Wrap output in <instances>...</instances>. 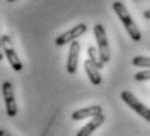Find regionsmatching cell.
I'll return each instance as SVG.
<instances>
[{
	"label": "cell",
	"instance_id": "obj_6",
	"mask_svg": "<svg viewBox=\"0 0 150 136\" xmlns=\"http://www.w3.org/2000/svg\"><path fill=\"white\" fill-rule=\"evenodd\" d=\"M86 30H88L86 24L81 22V24H79V25H76V26H73L72 29H69L68 31L57 36L56 39H55V45L60 47V46H64V45H67V43L74 42L79 37H81L82 34H85Z\"/></svg>",
	"mask_w": 150,
	"mask_h": 136
},
{
	"label": "cell",
	"instance_id": "obj_2",
	"mask_svg": "<svg viewBox=\"0 0 150 136\" xmlns=\"http://www.w3.org/2000/svg\"><path fill=\"white\" fill-rule=\"evenodd\" d=\"M94 37H96L97 46H98V53L102 59L103 63H108L111 59V51H110V46L107 41V34H106V29L102 24L94 25Z\"/></svg>",
	"mask_w": 150,
	"mask_h": 136
},
{
	"label": "cell",
	"instance_id": "obj_12",
	"mask_svg": "<svg viewBox=\"0 0 150 136\" xmlns=\"http://www.w3.org/2000/svg\"><path fill=\"white\" fill-rule=\"evenodd\" d=\"M132 63H133V66H136V67L150 69V58H148V56H134L133 59H132Z\"/></svg>",
	"mask_w": 150,
	"mask_h": 136
},
{
	"label": "cell",
	"instance_id": "obj_4",
	"mask_svg": "<svg viewBox=\"0 0 150 136\" xmlns=\"http://www.w3.org/2000/svg\"><path fill=\"white\" fill-rule=\"evenodd\" d=\"M3 50H4V56L7 58L8 63L13 68V71H16V72L22 71V68H24L22 62L20 60L18 55L14 51L12 39H11V37L8 34H3Z\"/></svg>",
	"mask_w": 150,
	"mask_h": 136
},
{
	"label": "cell",
	"instance_id": "obj_1",
	"mask_svg": "<svg viewBox=\"0 0 150 136\" xmlns=\"http://www.w3.org/2000/svg\"><path fill=\"white\" fill-rule=\"evenodd\" d=\"M112 9H114V12L116 13V16L119 17V20L122 21V24L124 25V28H125L127 33L129 34V37H131L134 42L140 41L141 37H142L141 36V31H140V29L137 28L136 22L133 21V19H132L131 13L128 12L125 5H124L122 1H114L112 3Z\"/></svg>",
	"mask_w": 150,
	"mask_h": 136
},
{
	"label": "cell",
	"instance_id": "obj_10",
	"mask_svg": "<svg viewBox=\"0 0 150 136\" xmlns=\"http://www.w3.org/2000/svg\"><path fill=\"white\" fill-rule=\"evenodd\" d=\"M83 68H85L86 75H88V77L90 79V81L93 85H99V84L102 83V75H100L99 69H98L89 59H86L85 62H83Z\"/></svg>",
	"mask_w": 150,
	"mask_h": 136
},
{
	"label": "cell",
	"instance_id": "obj_5",
	"mask_svg": "<svg viewBox=\"0 0 150 136\" xmlns=\"http://www.w3.org/2000/svg\"><path fill=\"white\" fill-rule=\"evenodd\" d=\"M1 92H3V98H4L5 103V113L8 117L13 118L17 115V103L14 101V92H13V85L11 81H4L1 85Z\"/></svg>",
	"mask_w": 150,
	"mask_h": 136
},
{
	"label": "cell",
	"instance_id": "obj_13",
	"mask_svg": "<svg viewBox=\"0 0 150 136\" xmlns=\"http://www.w3.org/2000/svg\"><path fill=\"white\" fill-rule=\"evenodd\" d=\"M134 80H136V81H148V80H150V69L137 72V73L134 75Z\"/></svg>",
	"mask_w": 150,
	"mask_h": 136
},
{
	"label": "cell",
	"instance_id": "obj_3",
	"mask_svg": "<svg viewBox=\"0 0 150 136\" xmlns=\"http://www.w3.org/2000/svg\"><path fill=\"white\" fill-rule=\"evenodd\" d=\"M120 97H122V100L133 110L134 113H137L141 118H144V119L148 120L150 123V109L148 106L144 105L140 100H137V97L133 93H131V92H128V90H124V92H122Z\"/></svg>",
	"mask_w": 150,
	"mask_h": 136
},
{
	"label": "cell",
	"instance_id": "obj_18",
	"mask_svg": "<svg viewBox=\"0 0 150 136\" xmlns=\"http://www.w3.org/2000/svg\"><path fill=\"white\" fill-rule=\"evenodd\" d=\"M136 1H137V0H136Z\"/></svg>",
	"mask_w": 150,
	"mask_h": 136
},
{
	"label": "cell",
	"instance_id": "obj_14",
	"mask_svg": "<svg viewBox=\"0 0 150 136\" xmlns=\"http://www.w3.org/2000/svg\"><path fill=\"white\" fill-rule=\"evenodd\" d=\"M4 58V50H3V36L0 33V60Z\"/></svg>",
	"mask_w": 150,
	"mask_h": 136
},
{
	"label": "cell",
	"instance_id": "obj_11",
	"mask_svg": "<svg viewBox=\"0 0 150 136\" xmlns=\"http://www.w3.org/2000/svg\"><path fill=\"white\" fill-rule=\"evenodd\" d=\"M88 56H89V60H90L98 69L103 68L105 63L102 62V59H100V56H99V53H98V50L94 46H89L88 47Z\"/></svg>",
	"mask_w": 150,
	"mask_h": 136
},
{
	"label": "cell",
	"instance_id": "obj_16",
	"mask_svg": "<svg viewBox=\"0 0 150 136\" xmlns=\"http://www.w3.org/2000/svg\"><path fill=\"white\" fill-rule=\"evenodd\" d=\"M144 17H145L146 20H150V9H149V11H145V12H144Z\"/></svg>",
	"mask_w": 150,
	"mask_h": 136
},
{
	"label": "cell",
	"instance_id": "obj_17",
	"mask_svg": "<svg viewBox=\"0 0 150 136\" xmlns=\"http://www.w3.org/2000/svg\"><path fill=\"white\" fill-rule=\"evenodd\" d=\"M8 3H13V1H16V0H7Z\"/></svg>",
	"mask_w": 150,
	"mask_h": 136
},
{
	"label": "cell",
	"instance_id": "obj_8",
	"mask_svg": "<svg viewBox=\"0 0 150 136\" xmlns=\"http://www.w3.org/2000/svg\"><path fill=\"white\" fill-rule=\"evenodd\" d=\"M103 114L102 108L100 106H89V108H83L80 110H76L74 113H72V119L73 120H82L85 118H94L97 115Z\"/></svg>",
	"mask_w": 150,
	"mask_h": 136
},
{
	"label": "cell",
	"instance_id": "obj_7",
	"mask_svg": "<svg viewBox=\"0 0 150 136\" xmlns=\"http://www.w3.org/2000/svg\"><path fill=\"white\" fill-rule=\"evenodd\" d=\"M79 56H80V42L74 41L69 46L68 60H67V71L68 73H74L77 71V64H79Z\"/></svg>",
	"mask_w": 150,
	"mask_h": 136
},
{
	"label": "cell",
	"instance_id": "obj_9",
	"mask_svg": "<svg viewBox=\"0 0 150 136\" xmlns=\"http://www.w3.org/2000/svg\"><path fill=\"white\" fill-rule=\"evenodd\" d=\"M105 120H106V118H105V115H103V114L91 118L90 122H89L88 124H85V126H83L82 128L77 132L76 136H90L97 128H99V127L105 123Z\"/></svg>",
	"mask_w": 150,
	"mask_h": 136
},
{
	"label": "cell",
	"instance_id": "obj_15",
	"mask_svg": "<svg viewBox=\"0 0 150 136\" xmlns=\"http://www.w3.org/2000/svg\"><path fill=\"white\" fill-rule=\"evenodd\" d=\"M0 136H13L11 132H8L7 130H3V128H0Z\"/></svg>",
	"mask_w": 150,
	"mask_h": 136
}]
</instances>
